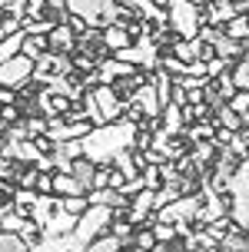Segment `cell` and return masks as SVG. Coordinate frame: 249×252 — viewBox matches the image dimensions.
Listing matches in <instances>:
<instances>
[{
  "instance_id": "obj_1",
  "label": "cell",
  "mask_w": 249,
  "mask_h": 252,
  "mask_svg": "<svg viewBox=\"0 0 249 252\" xmlns=\"http://www.w3.org/2000/svg\"><path fill=\"white\" fill-rule=\"evenodd\" d=\"M137 133H140V126L133 123V120H126V116L116 120V123L93 126L87 136H83V156L97 166H110L113 156L120 150H133Z\"/></svg>"
},
{
  "instance_id": "obj_2",
  "label": "cell",
  "mask_w": 249,
  "mask_h": 252,
  "mask_svg": "<svg viewBox=\"0 0 249 252\" xmlns=\"http://www.w3.org/2000/svg\"><path fill=\"white\" fill-rule=\"evenodd\" d=\"M113 219H116V209H110V206H87V213H80V219H76L73 232L63 236L67 252H83L97 236L110 232Z\"/></svg>"
},
{
  "instance_id": "obj_3",
  "label": "cell",
  "mask_w": 249,
  "mask_h": 252,
  "mask_svg": "<svg viewBox=\"0 0 249 252\" xmlns=\"http://www.w3.org/2000/svg\"><path fill=\"white\" fill-rule=\"evenodd\" d=\"M83 110H87V120L93 126L116 123V120H123L126 100L110 87V83H97L93 90H87V93H83Z\"/></svg>"
},
{
  "instance_id": "obj_4",
  "label": "cell",
  "mask_w": 249,
  "mask_h": 252,
  "mask_svg": "<svg viewBox=\"0 0 249 252\" xmlns=\"http://www.w3.org/2000/svg\"><path fill=\"white\" fill-rule=\"evenodd\" d=\"M67 13H73V17L87 20L90 27H100V30L123 20V7L116 0H67Z\"/></svg>"
},
{
  "instance_id": "obj_5",
  "label": "cell",
  "mask_w": 249,
  "mask_h": 252,
  "mask_svg": "<svg viewBox=\"0 0 249 252\" xmlns=\"http://www.w3.org/2000/svg\"><path fill=\"white\" fill-rule=\"evenodd\" d=\"M166 20L179 33V40H196L203 30V7L189 0H166Z\"/></svg>"
},
{
  "instance_id": "obj_6",
  "label": "cell",
  "mask_w": 249,
  "mask_h": 252,
  "mask_svg": "<svg viewBox=\"0 0 249 252\" xmlns=\"http://www.w3.org/2000/svg\"><path fill=\"white\" fill-rule=\"evenodd\" d=\"M34 83V60L17 53L13 60L0 63V87H10V90H27Z\"/></svg>"
},
{
  "instance_id": "obj_7",
  "label": "cell",
  "mask_w": 249,
  "mask_h": 252,
  "mask_svg": "<svg viewBox=\"0 0 249 252\" xmlns=\"http://www.w3.org/2000/svg\"><path fill=\"white\" fill-rule=\"evenodd\" d=\"M70 73H73V63L67 53L47 50L40 60H34V83H53L57 76H70Z\"/></svg>"
},
{
  "instance_id": "obj_8",
  "label": "cell",
  "mask_w": 249,
  "mask_h": 252,
  "mask_svg": "<svg viewBox=\"0 0 249 252\" xmlns=\"http://www.w3.org/2000/svg\"><path fill=\"white\" fill-rule=\"evenodd\" d=\"M199 206H203V196H193V192H183L179 199H173L170 206H163L160 213L153 216V219H163V222H173V226H179V222H193L199 216Z\"/></svg>"
},
{
  "instance_id": "obj_9",
  "label": "cell",
  "mask_w": 249,
  "mask_h": 252,
  "mask_svg": "<svg viewBox=\"0 0 249 252\" xmlns=\"http://www.w3.org/2000/svg\"><path fill=\"white\" fill-rule=\"evenodd\" d=\"M126 103H133V106H137V110L146 116V120H160V113H163L160 93H156V87H153V80H149V76L143 80V83H140L137 93H133V96H130Z\"/></svg>"
},
{
  "instance_id": "obj_10",
  "label": "cell",
  "mask_w": 249,
  "mask_h": 252,
  "mask_svg": "<svg viewBox=\"0 0 249 252\" xmlns=\"http://www.w3.org/2000/svg\"><path fill=\"white\" fill-rule=\"evenodd\" d=\"M140 66H133V63H123L116 60V57H103V60L97 63V83H116V80H126V76H137Z\"/></svg>"
},
{
  "instance_id": "obj_11",
  "label": "cell",
  "mask_w": 249,
  "mask_h": 252,
  "mask_svg": "<svg viewBox=\"0 0 249 252\" xmlns=\"http://www.w3.org/2000/svg\"><path fill=\"white\" fill-rule=\"evenodd\" d=\"M100 40H103V47H107L110 53H120V50H126V47L133 43V30H130V24L116 20V24L100 30Z\"/></svg>"
},
{
  "instance_id": "obj_12",
  "label": "cell",
  "mask_w": 249,
  "mask_h": 252,
  "mask_svg": "<svg viewBox=\"0 0 249 252\" xmlns=\"http://www.w3.org/2000/svg\"><path fill=\"white\" fill-rule=\"evenodd\" d=\"M239 13L236 0H210L203 7V27H219V24H229L233 17Z\"/></svg>"
},
{
  "instance_id": "obj_13",
  "label": "cell",
  "mask_w": 249,
  "mask_h": 252,
  "mask_svg": "<svg viewBox=\"0 0 249 252\" xmlns=\"http://www.w3.org/2000/svg\"><path fill=\"white\" fill-rule=\"evenodd\" d=\"M153 199H156V189H140L137 196H130V209H126V219H130L133 226H140L143 219H149V216L156 213Z\"/></svg>"
},
{
  "instance_id": "obj_14",
  "label": "cell",
  "mask_w": 249,
  "mask_h": 252,
  "mask_svg": "<svg viewBox=\"0 0 249 252\" xmlns=\"http://www.w3.org/2000/svg\"><path fill=\"white\" fill-rule=\"evenodd\" d=\"M47 43H50V50H53V53H73L76 33L70 30V24H67V20H60V24L47 33Z\"/></svg>"
},
{
  "instance_id": "obj_15",
  "label": "cell",
  "mask_w": 249,
  "mask_h": 252,
  "mask_svg": "<svg viewBox=\"0 0 249 252\" xmlns=\"http://www.w3.org/2000/svg\"><path fill=\"white\" fill-rule=\"evenodd\" d=\"M76 219H80V216H73V213H67V209H60V202H57V213L50 216V222L43 226V236H67V232H73Z\"/></svg>"
},
{
  "instance_id": "obj_16",
  "label": "cell",
  "mask_w": 249,
  "mask_h": 252,
  "mask_svg": "<svg viewBox=\"0 0 249 252\" xmlns=\"http://www.w3.org/2000/svg\"><path fill=\"white\" fill-rule=\"evenodd\" d=\"M183 126H186V116H183V106H176V103H166L160 113V129H166L170 136H179L183 133Z\"/></svg>"
},
{
  "instance_id": "obj_17",
  "label": "cell",
  "mask_w": 249,
  "mask_h": 252,
  "mask_svg": "<svg viewBox=\"0 0 249 252\" xmlns=\"http://www.w3.org/2000/svg\"><path fill=\"white\" fill-rule=\"evenodd\" d=\"M203 53H206V43L203 40H176L173 43V57L176 60H183V63H196L203 60Z\"/></svg>"
},
{
  "instance_id": "obj_18",
  "label": "cell",
  "mask_w": 249,
  "mask_h": 252,
  "mask_svg": "<svg viewBox=\"0 0 249 252\" xmlns=\"http://www.w3.org/2000/svg\"><path fill=\"white\" fill-rule=\"evenodd\" d=\"M53 196H87V189L80 186L73 173H57L53 169Z\"/></svg>"
},
{
  "instance_id": "obj_19",
  "label": "cell",
  "mask_w": 249,
  "mask_h": 252,
  "mask_svg": "<svg viewBox=\"0 0 249 252\" xmlns=\"http://www.w3.org/2000/svg\"><path fill=\"white\" fill-rule=\"evenodd\" d=\"M123 249H126V242L120 239L116 232H103V236H97L83 252H123Z\"/></svg>"
},
{
  "instance_id": "obj_20",
  "label": "cell",
  "mask_w": 249,
  "mask_h": 252,
  "mask_svg": "<svg viewBox=\"0 0 249 252\" xmlns=\"http://www.w3.org/2000/svg\"><path fill=\"white\" fill-rule=\"evenodd\" d=\"M213 123L223 126V129H233V133H239L243 116H239L236 110H229V103H219V106H216V113H213Z\"/></svg>"
},
{
  "instance_id": "obj_21",
  "label": "cell",
  "mask_w": 249,
  "mask_h": 252,
  "mask_svg": "<svg viewBox=\"0 0 249 252\" xmlns=\"http://www.w3.org/2000/svg\"><path fill=\"white\" fill-rule=\"evenodd\" d=\"M229 216L239 229H249V192H239L233 196V206H229Z\"/></svg>"
},
{
  "instance_id": "obj_22",
  "label": "cell",
  "mask_w": 249,
  "mask_h": 252,
  "mask_svg": "<svg viewBox=\"0 0 249 252\" xmlns=\"http://www.w3.org/2000/svg\"><path fill=\"white\" fill-rule=\"evenodd\" d=\"M70 173H73V176L80 179V186H83V189L90 192V186H93V173H97V163H90L87 156H80V159H73Z\"/></svg>"
},
{
  "instance_id": "obj_23",
  "label": "cell",
  "mask_w": 249,
  "mask_h": 252,
  "mask_svg": "<svg viewBox=\"0 0 249 252\" xmlns=\"http://www.w3.org/2000/svg\"><path fill=\"white\" fill-rule=\"evenodd\" d=\"M24 30H17V33H10V37H3L0 40V63H7V60H13L17 53L24 50Z\"/></svg>"
},
{
  "instance_id": "obj_24",
  "label": "cell",
  "mask_w": 249,
  "mask_h": 252,
  "mask_svg": "<svg viewBox=\"0 0 249 252\" xmlns=\"http://www.w3.org/2000/svg\"><path fill=\"white\" fill-rule=\"evenodd\" d=\"M50 50V43H47V37H40V33H27L24 37V57H30V60H40L43 53Z\"/></svg>"
},
{
  "instance_id": "obj_25",
  "label": "cell",
  "mask_w": 249,
  "mask_h": 252,
  "mask_svg": "<svg viewBox=\"0 0 249 252\" xmlns=\"http://www.w3.org/2000/svg\"><path fill=\"white\" fill-rule=\"evenodd\" d=\"M0 252H30V246L20 239V232H7V229H0Z\"/></svg>"
},
{
  "instance_id": "obj_26",
  "label": "cell",
  "mask_w": 249,
  "mask_h": 252,
  "mask_svg": "<svg viewBox=\"0 0 249 252\" xmlns=\"http://www.w3.org/2000/svg\"><path fill=\"white\" fill-rule=\"evenodd\" d=\"M216 150H219V146H216L213 139H203V143H196V150H193V156H189V163L206 166V163L213 159V156H216Z\"/></svg>"
},
{
  "instance_id": "obj_27",
  "label": "cell",
  "mask_w": 249,
  "mask_h": 252,
  "mask_svg": "<svg viewBox=\"0 0 249 252\" xmlns=\"http://www.w3.org/2000/svg\"><path fill=\"white\" fill-rule=\"evenodd\" d=\"M229 76H233V83H236V90H249V63L239 57L233 66H229Z\"/></svg>"
},
{
  "instance_id": "obj_28",
  "label": "cell",
  "mask_w": 249,
  "mask_h": 252,
  "mask_svg": "<svg viewBox=\"0 0 249 252\" xmlns=\"http://www.w3.org/2000/svg\"><path fill=\"white\" fill-rule=\"evenodd\" d=\"M57 202H60V209H67V213H73V216L87 213V206H90L87 196H57Z\"/></svg>"
},
{
  "instance_id": "obj_29",
  "label": "cell",
  "mask_w": 249,
  "mask_h": 252,
  "mask_svg": "<svg viewBox=\"0 0 249 252\" xmlns=\"http://www.w3.org/2000/svg\"><path fill=\"white\" fill-rule=\"evenodd\" d=\"M153 236H156V242H166V246H170V242L176 239V236H179V232H176V226L173 222H163V219H153Z\"/></svg>"
},
{
  "instance_id": "obj_30",
  "label": "cell",
  "mask_w": 249,
  "mask_h": 252,
  "mask_svg": "<svg viewBox=\"0 0 249 252\" xmlns=\"http://www.w3.org/2000/svg\"><path fill=\"white\" fill-rule=\"evenodd\" d=\"M213 87H216V93H219V96H223L226 103H229L233 96H236V83H233V76H229V70L216 76V80H213Z\"/></svg>"
},
{
  "instance_id": "obj_31",
  "label": "cell",
  "mask_w": 249,
  "mask_h": 252,
  "mask_svg": "<svg viewBox=\"0 0 249 252\" xmlns=\"http://www.w3.org/2000/svg\"><path fill=\"white\" fill-rule=\"evenodd\" d=\"M30 252H67L63 236H43L37 246H30Z\"/></svg>"
},
{
  "instance_id": "obj_32",
  "label": "cell",
  "mask_w": 249,
  "mask_h": 252,
  "mask_svg": "<svg viewBox=\"0 0 249 252\" xmlns=\"http://www.w3.org/2000/svg\"><path fill=\"white\" fill-rule=\"evenodd\" d=\"M213 136H216V126H213V123L189 126V139H193V143H203V139H213Z\"/></svg>"
},
{
  "instance_id": "obj_33",
  "label": "cell",
  "mask_w": 249,
  "mask_h": 252,
  "mask_svg": "<svg viewBox=\"0 0 249 252\" xmlns=\"http://www.w3.org/2000/svg\"><path fill=\"white\" fill-rule=\"evenodd\" d=\"M233 66V60H226V57H213V60H206V76L210 80H216L219 73H226Z\"/></svg>"
},
{
  "instance_id": "obj_34",
  "label": "cell",
  "mask_w": 249,
  "mask_h": 252,
  "mask_svg": "<svg viewBox=\"0 0 249 252\" xmlns=\"http://www.w3.org/2000/svg\"><path fill=\"white\" fill-rule=\"evenodd\" d=\"M133 246H137V249H146V252H153V246H156V236H153V229L133 232Z\"/></svg>"
},
{
  "instance_id": "obj_35",
  "label": "cell",
  "mask_w": 249,
  "mask_h": 252,
  "mask_svg": "<svg viewBox=\"0 0 249 252\" xmlns=\"http://www.w3.org/2000/svg\"><path fill=\"white\" fill-rule=\"evenodd\" d=\"M110 173H113V166H97V173H93V186H90V189H107V186H110Z\"/></svg>"
},
{
  "instance_id": "obj_36",
  "label": "cell",
  "mask_w": 249,
  "mask_h": 252,
  "mask_svg": "<svg viewBox=\"0 0 249 252\" xmlns=\"http://www.w3.org/2000/svg\"><path fill=\"white\" fill-rule=\"evenodd\" d=\"M229 110H236L239 116L246 113V110H249V90H236V96L229 100Z\"/></svg>"
},
{
  "instance_id": "obj_37",
  "label": "cell",
  "mask_w": 249,
  "mask_h": 252,
  "mask_svg": "<svg viewBox=\"0 0 249 252\" xmlns=\"http://www.w3.org/2000/svg\"><path fill=\"white\" fill-rule=\"evenodd\" d=\"M34 186H37V192H53V173H40V169H37Z\"/></svg>"
},
{
  "instance_id": "obj_38",
  "label": "cell",
  "mask_w": 249,
  "mask_h": 252,
  "mask_svg": "<svg viewBox=\"0 0 249 252\" xmlns=\"http://www.w3.org/2000/svg\"><path fill=\"white\" fill-rule=\"evenodd\" d=\"M0 106H17V90L0 87Z\"/></svg>"
},
{
  "instance_id": "obj_39",
  "label": "cell",
  "mask_w": 249,
  "mask_h": 252,
  "mask_svg": "<svg viewBox=\"0 0 249 252\" xmlns=\"http://www.w3.org/2000/svg\"><path fill=\"white\" fill-rule=\"evenodd\" d=\"M0 192H7V196L13 192V186H7V179H0Z\"/></svg>"
},
{
  "instance_id": "obj_40",
  "label": "cell",
  "mask_w": 249,
  "mask_h": 252,
  "mask_svg": "<svg viewBox=\"0 0 249 252\" xmlns=\"http://www.w3.org/2000/svg\"><path fill=\"white\" fill-rule=\"evenodd\" d=\"M243 60H246V63H249V50H246V53H243Z\"/></svg>"
},
{
  "instance_id": "obj_41",
  "label": "cell",
  "mask_w": 249,
  "mask_h": 252,
  "mask_svg": "<svg viewBox=\"0 0 249 252\" xmlns=\"http://www.w3.org/2000/svg\"><path fill=\"white\" fill-rule=\"evenodd\" d=\"M246 13H249V10H246Z\"/></svg>"
}]
</instances>
